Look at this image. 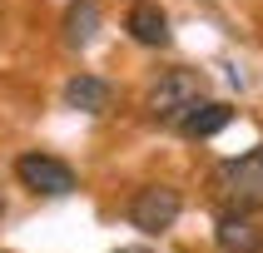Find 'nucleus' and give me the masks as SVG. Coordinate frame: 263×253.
I'll use <instances>...</instances> for the list:
<instances>
[{
	"label": "nucleus",
	"mask_w": 263,
	"mask_h": 253,
	"mask_svg": "<svg viewBox=\"0 0 263 253\" xmlns=\"http://www.w3.org/2000/svg\"><path fill=\"white\" fill-rule=\"evenodd\" d=\"M209 189L223 204V213H258L263 208V144H253L238 159H223L209 179Z\"/></svg>",
	"instance_id": "obj_1"
},
{
	"label": "nucleus",
	"mask_w": 263,
	"mask_h": 253,
	"mask_svg": "<svg viewBox=\"0 0 263 253\" xmlns=\"http://www.w3.org/2000/svg\"><path fill=\"white\" fill-rule=\"evenodd\" d=\"M129 223L139 233H164V228H174L179 213H184V193L174 184H144V189H134L129 199Z\"/></svg>",
	"instance_id": "obj_2"
},
{
	"label": "nucleus",
	"mask_w": 263,
	"mask_h": 253,
	"mask_svg": "<svg viewBox=\"0 0 263 253\" xmlns=\"http://www.w3.org/2000/svg\"><path fill=\"white\" fill-rule=\"evenodd\" d=\"M15 179L40 199H70L74 193V169L65 159H55V154H40V149L15 159Z\"/></svg>",
	"instance_id": "obj_3"
},
{
	"label": "nucleus",
	"mask_w": 263,
	"mask_h": 253,
	"mask_svg": "<svg viewBox=\"0 0 263 253\" xmlns=\"http://www.w3.org/2000/svg\"><path fill=\"white\" fill-rule=\"evenodd\" d=\"M194 100H204V74L199 70H169L159 85L149 89V114L159 124H174Z\"/></svg>",
	"instance_id": "obj_4"
},
{
	"label": "nucleus",
	"mask_w": 263,
	"mask_h": 253,
	"mask_svg": "<svg viewBox=\"0 0 263 253\" xmlns=\"http://www.w3.org/2000/svg\"><path fill=\"white\" fill-rule=\"evenodd\" d=\"M214 243L223 253H263V228H258L253 213H219Z\"/></svg>",
	"instance_id": "obj_5"
},
{
	"label": "nucleus",
	"mask_w": 263,
	"mask_h": 253,
	"mask_svg": "<svg viewBox=\"0 0 263 253\" xmlns=\"http://www.w3.org/2000/svg\"><path fill=\"white\" fill-rule=\"evenodd\" d=\"M229 119H234V109H229L223 100H194L174 124L189 134V139H214L219 129H229Z\"/></svg>",
	"instance_id": "obj_6"
},
{
	"label": "nucleus",
	"mask_w": 263,
	"mask_h": 253,
	"mask_svg": "<svg viewBox=\"0 0 263 253\" xmlns=\"http://www.w3.org/2000/svg\"><path fill=\"white\" fill-rule=\"evenodd\" d=\"M124 30H129V40L149 45V50H159V45L174 40V35H169V15H164L154 0H139V5L124 15Z\"/></svg>",
	"instance_id": "obj_7"
},
{
	"label": "nucleus",
	"mask_w": 263,
	"mask_h": 253,
	"mask_svg": "<svg viewBox=\"0 0 263 253\" xmlns=\"http://www.w3.org/2000/svg\"><path fill=\"white\" fill-rule=\"evenodd\" d=\"M95 35H100V0H70V10H65V45L85 50V45H95Z\"/></svg>",
	"instance_id": "obj_8"
},
{
	"label": "nucleus",
	"mask_w": 263,
	"mask_h": 253,
	"mask_svg": "<svg viewBox=\"0 0 263 253\" xmlns=\"http://www.w3.org/2000/svg\"><path fill=\"white\" fill-rule=\"evenodd\" d=\"M109 94H115V89L104 85L100 74H74L70 85H65V104L80 109V114H100L104 104H109Z\"/></svg>",
	"instance_id": "obj_9"
},
{
	"label": "nucleus",
	"mask_w": 263,
	"mask_h": 253,
	"mask_svg": "<svg viewBox=\"0 0 263 253\" xmlns=\"http://www.w3.org/2000/svg\"><path fill=\"white\" fill-rule=\"evenodd\" d=\"M115 253H149V248H115Z\"/></svg>",
	"instance_id": "obj_10"
}]
</instances>
